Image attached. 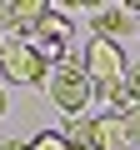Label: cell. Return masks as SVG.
<instances>
[{"label": "cell", "instance_id": "1", "mask_svg": "<svg viewBox=\"0 0 140 150\" xmlns=\"http://www.w3.org/2000/svg\"><path fill=\"white\" fill-rule=\"evenodd\" d=\"M45 95H50V105H55V110H65L70 120H80V115H85V105H90V95H95V85H90V75H85V65H80V60H65V65H50Z\"/></svg>", "mask_w": 140, "mask_h": 150}, {"label": "cell", "instance_id": "2", "mask_svg": "<svg viewBox=\"0 0 140 150\" xmlns=\"http://www.w3.org/2000/svg\"><path fill=\"white\" fill-rule=\"evenodd\" d=\"M0 75H5L10 85H45V80H50V60H45L30 40L5 35V45H0Z\"/></svg>", "mask_w": 140, "mask_h": 150}, {"label": "cell", "instance_id": "3", "mask_svg": "<svg viewBox=\"0 0 140 150\" xmlns=\"http://www.w3.org/2000/svg\"><path fill=\"white\" fill-rule=\"evenodd\" d=\"M80 65H85V75H90V85H115V80H125V70H130L120 40H105V35H90Z\"/></svg>", "mask_w": 140, "mask_h": 150}, {"label": "cell", "instance_id": "4", "mask_svg": "<svg viewBox=\"0 0 140 150\" xmlns=\"http://www.w3.org/2000/svg\"><path fill=\"white\" fill-rule=\"evenodd\" d=\"M130 20H140V0H105V5H95V15H90V25L105 40H120L130 30Z\"/></svg>", "mask_w": 140, "mask_h": 150}, {"label": "cell", "instance_id": "5", "mask_svg": "<svg viewBox=\"0 0 140 150\" xmlns=\"http://www.w3.org/2000/svg\"><path fill=\"white\" fill-rule=\"evenodd\" d=\"M45 15H50L45 0H15V10H10V35H15V40H35V30H40Z\"/></svg>", "mask_w": 140, "mask_h": 150}, {"label": "cell", "instance_id": "6", "mask_svg": "<svg viewBox=\"0 0 140 150\" xmlns=\"http://www.w3.org/2000/svg\"><path fill=\"white\" fill-rule=\"evenodd\" d=\"M95 150H130V130L120 115H95Z\"/></svg>", "mask_w": 140, "mask_h": 150}, {"label": "cell", "instance_id": "7", "mask_svg": "<svg viewBox=\"0 0 140 150\" xmlns=\"http://www.w3.org/2000/svg\"><path fill=\"white\" fill-rule=\"evenodd\" d=\"M95 105H100L105 115H125V110H130V100H125V80H115V85H95Z\"/></svg>", "mask_w": 140, "mask_h": 150}, {"label": "cell", "instance_id": "8", "mask_svg": "<svg viewBox=\"0 0 140 150\" xmlns=\"http://www.w3.org/2000/svg\"><path fill=\"white\" fill-rule=\"evenodd\" d=\"M70 30H75V25H70V20L60 15V10H50V15L40 20V30H35V35H50V40H60V45H70Z\"/></svg>", "mask_w": 140, "mask_h": 150}, {"label": "cell", "instance_id": "9", "mask_svg": "<svg viewBox=\"0 0 140 150\" xmlns=\"http://www.w3.org/2000/svg\"><path fill=\"white\" fill-rule=\"evenodd\" d=\"M65 140L70 145H80V150H95V120H70V130H65Z\"/></svg>", "mask_w": 140, "mask_h": 150}, {"label": "cell", "instance_id": "10", "mask_svg": "<svg viewBox=\"0 0 140 150\" xmlns=\"http://www.w3.org/2000/svg\"><path fill=\"white\" fill-rule=\"evenodd\" d=\"M30 150H70V140H65V135H55V130H40V135L30 140Z\"/></svg>", "mask_w": 140, "mask_h": 150}, {"label": "cell", "instance_id": "11", "mask_svg": "<svg viewBox=\"0 0 140 150\" xmlns=\"http://www.w3.org/2000/svg\"><path fill=\"white\" fill-rule=\"evenodd\" d=\"M125 100L140 105V60H130V70H125Z\"/></svg>", "mask_w": 140, "mask_h": 150}, {"label": "cell", "instance_id": "12", "mask_svg": "<svg viewBox=\"0 0 140 150\" xmlns=\"http://www.w3.org/2000/svg\"><path fill=\"white\" fill-rule=\"evenodd\" d=\"M120 120H125V130H130V145H135V140H140V105H130Z\"/></svg>", "mask_w": 140, "mask_h": 150}, {"label": "cell", "instance_id": "13", "mask_svg": "<svg viewBox=\"0 0 140 150\" xmlns=\"http://www.w3.org/2000/svg\"><path fill=\"white\" fill-rule=\"evenodd\" d=\"M10 10H15V0H0V30H10Z\"/></svg>", "mask_w": 140, "mask_h": 150}, {"label": "cell", "instance_id": "14", "mask_svg": "<svg viewBox=\"0 0 140 150\" xmlns=\"http://www.w3.org/2000/svg\"><path fill=\"white\" fill-rule=\"evenodd\" d=\"M0 150H30V145L25 140H10V145H0Z\"/></svg>", "mask_w": 140, "mask_h": 150}, {"label": "cell", "instance_id": "15", "mask_svg": "<svg viewBox=\"0 0 140 150\" xmlns=\"http://www.w3.org/2000/svg\"><path fill=\"white\" fill-rule=\"evenodd\" d=\"M5 105H10V100H5V80H0V115H5Z\"/></svg>", "mask_w": 140, "mask_h": 150}, {"label": "cell", "instance_id": "16", "mask_svg": "<svg viewBox=\"0 0 140 150\" xmlns=\"http://www.w3.org/2000/svg\"><path fill=\"white\" fill-rule=\"evenodd\" d=\"M0 45H5V30H0Z\"/></svg>", "mask_w": 140, "mask_h": 150}, {"label": "cell", "instance_id": "17", "mask_svg": "<svg viewBox=\"0 0 140 150\" xmlns=\"http://www.w3.org/2000/svg\"><path fill=\"white\" fill-rule=\"evenodd\" d=\"M135 30H140V20H135Z\"/></svg>", "mask_w": 140, "mask_h": 150}]
</instances>
